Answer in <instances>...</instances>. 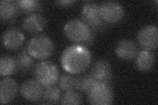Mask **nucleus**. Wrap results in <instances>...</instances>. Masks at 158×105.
<instances>
[{
  "label": "nucleus",
  "mask_w": 158,
  "mask_h": 105,
  "mask_svg": "<svg viewBox=\"0 0 158 105\" xmlns=\"http://www.w3.org/2000/svg\"><path fill=\"white\" fill-rule=\"evenodd\" d=\"M82 103V99L78 92L73 91H66V93L62 95L61 99V104L65 105H77L81 104Z\"/></svg>",
  "instance_id": "5701e85b"
},
{
  "label": "nucleus",
  "mask_w": 158,
  "mask_h": 105,
  "mask_svg": "<svg viewBox=\"0 0 158 105\" xmlns=\"http://www.w3.org/2000/svg\"><path fill=\"white\" fill-rule=\"evenodd\" d=\"M100 12L102 20L106 24H117L125 16V9L117 2H106L100 5Z\"/></svg>",
  "instance_id": "0eeeda50"
},
{
  "label": "nucleus",
  "mask_w": 158,
  "mask_h": 105,
  "mask_svg": "<svg viewBox=\"0 0 158 105\" xmlns=\"http://www.w3.org/2000/svg\"><path fill=\"white\" fill-rule=\"evenodd\" d=\"M140 46L146 51H152L158 45V29L156 25L149 24L142 28L137 34Z\"/></svg>",
  "instance_id": "6e6552de"
},
{
  "label": "nucleus",
  "mask_w": 158,
  "mask_h": 105,
  "mask_svg": "<svg viewBox=\"0 0 158 105\" xmlns=\"http://www.w3.org/2000/svg\"><path fill=\"white\" fill-rule=\"evenodd\" d=\"M64 34L69 41L82 46H89L94 41V32L81 19H73L64 26Z\"/></svg>",
  "instance_id": "f03ea898"
},
{
  "label": "nucleus",
  "mask_w": 158,
  "mask_h": 105,
  "mask_svg": "<svg viewBox=\"0 0 158 105\" xmlns=\"http://www.w3.org/2000/svg\"><path fill=\"white\" fill-rule=\"evenodd\" d=\"M46 19L39 13L30 14L24 18L22 26L27 32L35 34L42 32L46 26Z\"/></svg>",
  "instance_id": "9b49d317"
},
{
  "label": "nucleus",
  "mask_w": 158,
  "mask_h": 105,
  "mask_svg": "<svg viewBox=\"0 0 158 105\" xmlns=\"http://www.w3.org/2000/svg\"><path fill=\"white\" fill-rule=\"evenodd\" d=\"M33 74L34 79L43 87L46 88L57 84L59 78V70L53 62L43 61L34 66Z\"/></svg>",
  "instance_id": "7ed1b4c3"
},
{
  "label": "nucleus",
  "mask_w": 158,
  "mask_h": 105,
  "mask_svg": "<svg viewBox=\"0 0 158 105\" xmlns=\"http://www.w3.org/2000/svg\"><path fill=\"white\" fill-rule=\"evenodd\" d=\"M76 2V1H71V0H69V1H57L55 2V4L58 7L65 8L72 6Z\"/></svg>",
  "instance_id": "b1692460"
},
{
  "label": "nucleus",
  "mask_w": 158,
  "mask_h": 105,
  "mask_svg": "<svg viewBox=\"0 0 158 105\" xmlns=\"http://www.w3.org/2000/svg\"><path fill=\"white\" fill-rule=\"evenodd\" d=\"M156 62L154 53L150 51L143 49L138 52L135 58V65L138 71L148 72L154 67Z\"/></svg>",
  "instance_id": "dca6fc26"
},
{
  "label": "nucleus",
  "mask_w": 158,
  "mask_h": 105,
  "mask_svg": "<svg viewBox=\"0 0 158 105\" xmlns=\"http://www.w3.org/2000/svg\"><path fill=\"white\" fill-rule=\"evenodd\" d=\"M77 76L70 73H65L59 77V87L64 91H73L75 89Z\"/></svg>",
  "instance_id": "4be33fe9"
},
{
  "label": "nucleus",
  "mask_w": 158,
  "mask_h": 105,
  "mask_svg": "<svg viewBox=\"0 0 158 105\" xmlns=\"http://www.w3.org/2000/svg\"><path fill=\"white\" fill-rule=\"evenodd\" d=\"M24 39V35L21 30L17 27H10L3 34L2 44L9 51H17L23 47Z\"/></svg>",
  "instance_id": "1a4fd4ad"
},
{
  "label": "nucleus",
  "mask_w": 158,
  "mask_h": 105,
  "mask_svg": "<svg viewBox=\"0 0 158 105\" xmlns=\"http://www.w3.org/2000/svg\"><path fill=\"white\" fill-rule=\"evenodd\" d=\"M91 75L98 82L110 83L112 77L111 64L106 60H98L92 65Z\"/></svg>",
  "instance_id": "ddd939ff"
},
{
  "label": "nucleus",
  "mask_w": 158,
  "mask_h": 105,
  "mask_svg": "<svg viewBox=\"0 0 158 105\" xmlns=\"http://www.w3.org/2000/svg\"><path fill=\"white\" fill-rule=\"evenodd\" d=\"M17 71L14 58L4 55L0 58V75L2 77L11 76Z\"/></svg>",
  "instance_id": "6ab92c4d"
},
{
  "label": "nucleus",
  "mask_w": 158,
  "mask_h": 105,
  "mask_svg": "<svg viewBox=\"0 0 158 105\" xmlns=\"http://www.w3.org/2000/svg\"><path fill=\"white\" fill-rule=\"evenodd\" d=\"M81 20L94 32L103 30L107 26L101 17L100 5L95 2H86L84 5Z\"/></svg>",
  "instance_id": "423d86ee"
},
{
  "label": "nucleus",
  "mask_w": 158,
  "mask_h": 105,
  "mask_svg": "<svg viewBox=\"0 0 158 105\" xmlns=\"http://www.w3.org/2000/svg\"><path fill=\"white\" fill-rule=\"evenodd\" d=\"M21 96L28 101L38 102L43 97V86L35 79H30L24 82L20 88Z\"/></svg>",
  "instance_id": "9d476101"
},
{
  "label": "nucleus",
  "mask_w": 158,
  "mask_h": 105,
  "mask_svg": "<svg viewBox=\"0 0 158 105\" xmlns=\"http://www.w3.org/2000/svg\"><path fill=\"white\" fill-rule=\"evenodd\" d=\"M59 87L55 86L46 87L44 90L42 99L47 104H57L61 101V91Z\"/></svg>",
  "instance_id": "aec40b11"
},
{
  "label": "nucleus",
  "mask_w": 158,
  "mask_h": 105,
  "mask_svg": "<svg viewBox=\"0 0 158 105\" xmlns=\"http://www.w3.org/2000/svg\"><path fill=\"white\" fill-rule=\"evenodd\" d=\"M139 51L138 45L130 39H121L116 45L115 49V55L118 59L125 61L135 59Z\"/></svg>",
  "instance_id": "f8f14e48"
},
{
  "label": "nucleus",
  "mask_w": 158,
  "mask_h": 105,
  "mask_svg": "<svg viewBox=\"0 0 158 105\" xmlns=\"http://www.w3.org/2000/svg\"><path fill=\"white\" fill-rule=\"evenodd\" d=\"M87 99L90 104H111L113 102V93L110 83L97 81L87 93Z\"/></svg>",
  "instance_id": "39448f33"
},
{
  "label": "nucleus",
  "mask_w": 158,
  "mask_h": 105,
  "mask_svg": "<svg viewBox=\"0 0 158 105\" xmlns=\"http://www.w3.org/2000/svg\"><path fill=\"white\" fill-rule=\"evenodd\" d=\"M17 66V71L21 74H26L34 67L35 60L30 55L27 48L23 49L14 57Z\"/></svg>",
  "instance_id": "2eb2a0df"
},
{
  "label": "nucleus",
  "mask_w": 158,
  "mask_h": 105,
  "mask_svg": "<svg viewBox=\"0 0 158 105\" xmlns=\"http://www.w3.org/2000/svg\"><path fill=\"white\" fill-rule=\"evenodd\" d=\"M18 85L13 79L5 78L0 82V102L2 104L11 103L17 95Z\"/></svg>",
  "instance_id": "4468645a"
},
{
  "label": "nucleus",
  "mask_w": 158,
  "mask_h": 105,
  "mask_svg": "<svg viewBox=\"0 0 158 105\" xmlns=\"http://www.w3.org/2000/svg\"><path fill=\"white\" fill-rule=\"evenodd\" d=\"M96 82L91 74L79 75L77 76L75 89L78 91L87 94Z\"/></svg>",
  "instance_id": "a211bd4d"
},
{
  "label": "nucleus",
  "mask_w": 158,
  "mask_h": 105,
  "mask_svg": "<svg viewBox=\"0 0 158 105\" xmlns=\"http://www.w3.org/2000/svg\"><path fill=\"white\" fill-rule=\"evenodd\" d=\"M27 49L34 59L45 60L54 52L55 46L49 36L44 34L36 35L28 41Z\"/></svg>",
  "instance_id": "20e7f679"
},
{
  "label": "nucleus",
  "mask_w": 158,
  "mask_h": 105,
  "mask_svg": "<svg viewBox=\"0 0 158 105\" xmlns=\"http://www.w3.org/2000/svg\"><path fill=\"white\" fill-rule=\"evenodd\" d=\"M16 2L20 11L29 14L40 11L42 7V2L36 0H20Z\"/></svg>",
  "instance_id": "412c9836"
},
{
  "label": "nucleus",
  "mask_w": 158,
  "mask_h": 105,
  "mask_svg": "<svg viewBox=\"0 0 158 105\" xmlns=\"http://www.w3.org/2000/svg\"><path fill=\"white\" fill-rule=\"evenodd\" d=\"M19 11L16 2L12 0H2L0 2V17L2 21H14Z\"/></svg>",
  "instance_id": "f3484780"
},
{
  "label": "nucleus",
  "mask_w": 158,
  "mask_h": 105,
  "mask_svg": "<svg viewBox=\"0 0 158 105\" xmlns=\"http://www.w3.org/2000/svg\"><path fill=\"white\" fill-rule=\"evenodd\" d=\"M92 54L86 46L75 44L67 47L61 57V64L65 71L74 75L83 73L89 67Z\"/></svg>",
  "instance_id": "f257e3e1"
}]
</instances>
